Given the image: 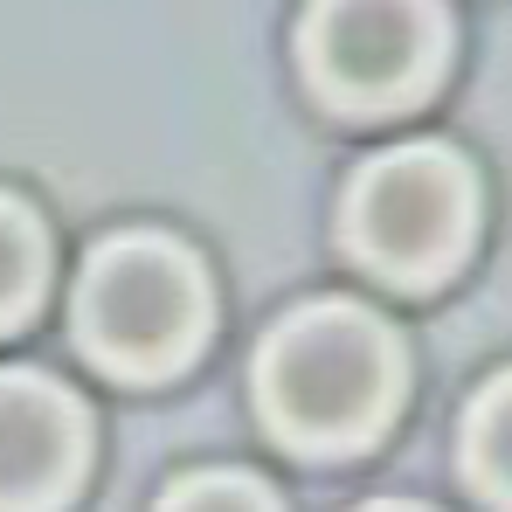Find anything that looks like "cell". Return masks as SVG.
<instances>
[{
    "instance_id": "cell-3",
    "label": "cell",
    "mask_w": 512,
    "mask_h": 512,
    "mask_svg": "<svg viewBox=\"0 0 512 512\" xmlns=\"http://www.w3.org/2000/svg\"><path fill=\"white\" fill-rule=\"evenodd\" d=\"M478 187L450 146H395L346 194V250L388 284H436L471 250Z\"/></svg>"
},
{
    "instance_id": "cell-9",
    "label": "cell",
    "mask_w": 512,
    "mask_h": 512,
    "mask_svg": "<svg viewBox=\"0 0 512 512\" xmlns=\"http://www.w3.org/2000/svg\"><path fill=\"white\" fill-rule=\"evenodd\" d=\"M367 512H416V506H367Z\"/></svg>"
},
{
    "instance_id": "cell-1",
    "label": "cell",
    "mask_w": 512,
    "mask_h": 512,
    "mask_svg": "<svg viewBox=\"0 0 512 512\" xmlns=\"http://www.w3.org/2000/svg\"><path fill=\"white\" fill-rule=\"evenodd\" d=\"M256 402L291 450H353L402 402V340L360 305H305L256 353Z\"/></svg>"
},
{
    "instance_id": "cell-2",
    "label": "cell",
    "mask_w": 512,
    "mask_h": 512,
    "mask_svg": "<svg viewBox=\"0 0 512 512\" xmlns=\"http://www.w3.org/2000/svg\"><path fill=\"white\" fill-rule=\"evenodd\" d=\"M77 333L90 360L125 381H160L187 367L208 333L201 263L167 236H111L97 243L77 284Z\"/></svg>"
},
{
    "instance_id": "cell-6",
    "label": "cell",
    "mask_w": 512,
    "mask_h": 512,
    "mask_svg": "<svg viewBox=\"0 0 512 512\" xmlns=\"http://www.w3.org/2000/svg\"><path fill=\"white\" fill-rule=\"evenodd\" d=\"M42 277H49V243L42 222L0 194V333H14L35 305H42Z\"/></svg>"
},
{
    "instance_id": "cell-4",
    "label": "cell",
    "mask_w": 512,
    "mask_h": 512,
    "mask_svg": "<svg viewBox=\"0 0 512 512\" xmlns=\"http://www.w3.org/2000/svg\"><path fill=\"white\" fill-rule=\"evenodd\" d=\"M443 49L436 7H312L298 28L305 77L340 111H409L443 77Z\"/></svg>"
},
{
    "instance_id": "cell-5",
    "label": "cell",
    "mask_w": 512,
    "mask_h": 512,
    "mask_svg": "<svg viewBox=\"0 0 512 512\" xmlns=\"http://www.w3.org/2000/svg\"><path fill=\"white\" fill-rule=\"evenodd\" d=\"M90 457L77 395L35 367H0V512H56Z\"/></svg>"
},
{
    "instance_id": "cell-8",
    "label": "cell",
    "mask_w": 512,
    "mask_h": 512,
    "mask_svg": "<svg viewBox=\"0 0 512 512\" xmlns=\"http://www.w3.org/2000/svg\"><path fill=\"white\" fill-rule=\"evenodd\" d=\"M160 512H277V499L243 471H201V478H180Z\"/></svg>"
},
{
    "instance_id": "cell-7",
    "label": "cell",
    "mask_w": 512,
    "mask_h": 512,
    "mask_svg": "<svg viewBox=\"0 0 512 512\" xmlns=\"http://www.w3.org/2000/svg\"><path fill=\"white\" fill-rule=\"evenodd\" d=\"M464 471L485 499H499L512 512V374L492 381L478 402H471V423H464Z\"/></svg>"
}]
</instances>
